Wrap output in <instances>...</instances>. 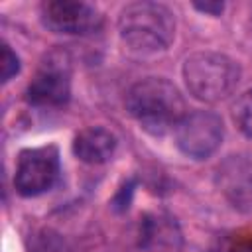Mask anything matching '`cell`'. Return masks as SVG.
<instances>
[{
  "mask_svg": "<svg viewBox=\"0 0 252 252\" xmlns=\"http://www.w3.org/2000/svg\"><path fill=\"white\" fill-rule=\"evenodd\" d=\"M126 110L152 136H163L183 120L187 106L179 89L163 77H148L130 87Z\"/></svg>",
  "mask_w": 252,
  "mask_h": 252,
  "instance_id": "obj_1",
  "label": "cell"
},
{
  "mask_svg": "<svg viewBox=\"0 0 252 252\" xmlns=\"http://www.w3.org/2000/svg\"><path fill=\"white\" fill-rule=\"evenodd\" d=\"M250 26H252V14H250Z\"/></svg>",
  "mask_w": 252,
  "mask_h": 252,
  "instance_id": "obj_15",
  "label": "cell"
},
{
  "mask_svg": "<svg viewBox=\"0 0 252 252\" xmlns=\"http://www.w3.org/2000/svg\"><path fill=\"white\" fill-rule=\"evenodd\" d=\"M71 96V59L57 49L45 55L26 89V100L37 108L63 106Z\"/></svg>",
  "mask_w": 252,
  "mask_h": 252,
  "instance_id": "obj_4",
  "label": "cell"
},
{
  "mask_svg": "<svg viewBox=\"0 0 252 252\" xmlns=\"http://www.w3.org/2000/svg\"><path fill=\"white\" fill-rule=\"evenodd\" d=\"M193 8L203 14H209V16H220L224 10V4L222 2H195Z\"/></svg>",
  "mask_w": 252,
  "mask_h": 252,
  "instance_id": "obj_14",
  "label": "cell"
},
{
  "mask_svg": "<svg viewBox=\"0 0 252 252\" xmlns=\"http://www.w3.org/2000/svg\"><path fill=\"white\" fill-rule=\"evenodd\" d=\"M59 177V152L55 146L22 150L16 161L14 187L22 197H37L49 191Z\"/></svg>",
  "mask_w": 252,
  "mask_h": 252,
  "instance_id": "obj_5",
  "label": "cell"
},
{
  "mask_svg": "<svg viewBox=\"0 0 252 252\" xmlns=\"http://www.w3.org/2000/svg\"><path fill=\"white\" fill-rule=\"evenodd\" d=\"M118 35L130 53L158 55L175 37V16L159 2H132L118 16Z\"/></svg>",
  "mask_w": 252,
  "mask_h": 252,
  "instance_id": "obj_2",
  "label": "cell"
},
{
  "mask_svg": "<svg viewBox=\"0 0 252 252\" xmlns=\"http://www.w3.org/2000/svg\"><path fill=\"white\" fill-rule=\"evenodd\" d=\"M142 244L144 246H161V244H167V246H173L175 240L179 238V232L175 230V224L171 222V219H163V217H148L142 224Z\"/></svg>",
  "mask_w": 252,
  "mask_h": 252,
  "instance_id": "obj_10",
  "label": "cell"
},
{
  "mask_svg": "<svg viewBox=\"0 0 252 252\" xmlns=\"http://www.w3.org/2000/svg\"><path fill=\"white\" fill-rule=\"evenodd\" d=\"M222 193L240 209H252V159L232 156L219 169Z\"/></svg>",
  "mask_w": 252,
  "mask_h": 252,
  "instance_id": "obj_8",
  "label": "cell"
},
{
  "mask_svg": "<svg viewBox=\"0 0 252 252\" xmlns=\"http://www.w3.org/2000/svg\"><path fill=\"white\" fill-rule=\"evenodd\" d=\"M232 120L244 136L252 138V89L242 93L232 104Z\"/></svg>",
  "mask_w": 252,
  "mask_h": 252,
  "instance_id": "obj_11",
  "label": "cell"
},
{
  "mask_svg": "<svg viewBox=\"0 0 252 252\" xmlns=\"http://www.w3.org/2000/svg\"><path fill=\"white\" fill-rule=\"evenodd\" d=\"M118 140L116 136L102 128V126H89L83 128L75 138H73V154L77 159L89 165H100L106 163L114 152H116Z\"/></svg>",
  "mask_w": 252,
  "mask_h": 252,
  "instance_id": "obj_9",
  "label": "cell"
},
{
  "mask_svg": "<svg viewBox=\"0 0 252 252\" xmlns=\"http://www.w3.org/2000/svg\"><path fill=\"white\" fill-rule=\"evenodd\" d=\"M32 252H69L65 242L57 236V234H51V232H45L43 236H39L33 244V250Z\"/></svg>",
  "mask_w": 252,
  "mask_h": 252,
  "instance_id": "obj_13",
  "label": "cell"
},
{
  "mask_svg": "<svg viewBox=\"0 0 252 252\" xmlns=\"http://www.w3.org/2000/svg\"><path fill=\"white\" fill-rule=\"evenodd\" d=\"M0 73H2V83H8L12 77L20 73V59L18 55L10 49V45H2V55H0Z\"/></svg>",
  "mask_w": 252,
  "mask_h": 252,
  "instance_id": "obj_12",
  "label": "cell"
},
{
  "mask_svg": "<svg viewBox=\"0 0 252 252\" xmlns=\"http://www.w3.org/2000/svg\"><path fill=\"white\" fill-rule=\"evenodd\" d=\"M224 138L222 118L211 110L187 112L175 126L177 148L193 159H205L213 156Z\"/></svg>",
  "mask_w": 252,
  "mask_h": 252,
  "instance_id": "obj_6",
  "label": "cell"
},
{
  "mask_svg": "<svg viewBox=\"0 0 252 252\" xmlns=\"http://www.w3.org/2000/svg\"><path fill=\"white\" fill-rule=\"evenodd\" d=\"M39 16L49 32L65 35H89L102 26L98 10L79 0H47L41 4Z\"/></svg>",
  "mask_w": 252,
  "mask_h": 252,
  "instance_id": "obj_7",
  "label": "cell"
},
{
  "mask_svg": "<svg viewBox=\"0 0 252 252\" xmlns=\"http://www.w3.org/2000/svg\"><path fill=\"white\" fill-rule=\"evenodd\" d=\"M183 83L189 94L201 102L213 104L224 100L240 83L238 63L217 51H195L181 67Z\"/></svg>",
  "mask_w": 252,
  "mask_h": 252,
  "instance_id": "obj_3",
  "label": "cell"
}]
</instances>
